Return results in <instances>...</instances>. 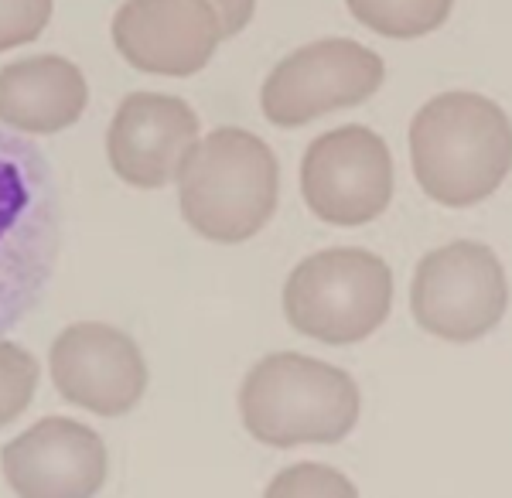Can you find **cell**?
I'll return each instance as SVG.
<instances>
[{
    "instance_id": "1",
    "label": "cell",
    "mask_w": 512,
    "mask_h": 498,
    "mask_svg": "<svg viewBox=\"0 0 512 498\" xmlns=\"http://www.w3.org/2000/svg\"><path fill=\"white\" fill-rule=\"evenodd\" d=\"M414 178L437 205L468 209L502 188L512 171V120L482 93L434 96L410 123Z\"/></svg>"
},
{
    "instance_id": "2",
    "label": "cell",
    "mask_w": 512,
    "mask_h": 498,
    "mask_svg": "<svg viewBox=\"0 0 512 498\" xmlns=\"http://www.w3.org/2000/svg\"><path fill=\"white\" fill-rule=\"evenodd\" d=\"M62 249L59 185L35 140L0 130V338L41 304Z\"/></svg>"
},
{
    "instance_id": "3",
    "label": "cell",
    "mask_w": 512,
    "mask_h": 498,
    "mask_svg": "<svg viewBox=\"0 0 512 498\" xmlns=\"http://www.w3.org/2000/svg\"><path fill=\"white\" fill-rule=\"evenodd\" d=\"M362 396L338 365L301 352L260 359L239 389V417L253 441L267 447L338 444L355 430Z\"/></svg>"
},
{
    "instance_id": "4",
    "label": "cell",
    "mask_w": 512,
    "mask_h": 498,
    "mask_svg": "<svg viewBox=\"0 0 512 498\" xmlns=\"http://www.w3.org/2000/svg\"><path fill=\"white\" fill-rule=\"evenodd\" d=\"M280 168L260 137L222 127L188 151L178 171L181 215L212 243H246L277 212Z\"/></svg>"
},
{
    "instance_id": "5",
    "label": "cell",
    "mask_w": 512,
    "mask_h": 498,
    "mask_svg": "<svg viewBox=\"0 0 512 498\" xmlns=\"http://www.w3.org/2000/svg\"><path fill=\"white\" fill-rule=\"evenodd\" d=\"M393 307V273L369 249H321L291 270L284 314L294 331L325 345H355L383 328Z\"/></svg>"
},
{
    "instance_id": "6",
    "label": "cell",
    "mask_w": 512,
    "mask_h": 498,
    "mask_svg": "<svg viewBox=\"0 0 512 498\" xmlns=\"http://www.w3.org/2000/svg\"><path fill=\"white\" fill-rule=\"evenodd\" d=\"M506 307V270L485 243L458 239L417 263L410 314L427 335L458 345L478 342L506 318Z\"/></svg>"
},
{
    "instance_id": "7",
    "label": "cell",
    "mask_w": 512,
    "mask_h": 498,
    "mask_svg": "<svg viewBox=\"0 0 512 498\" xmlns=\"http://www.w3.org/2000/svg\"><path fill=\"white\" fill-rule=\"evenodd\" d=\"M386 65L373 48L352 38H321L297 48L270 69L260 106L274 127H304L332 110H349L373 99Z\"/></svg>"
},
{
    "instance_id": "8",
    "label": "cell",
    "mask_w": 512,
    "mask_h": 498,
    "mask_svg": "<svg viewBox=\"0 0 512 498\" xmlns=\"http://www.w3.org/2000/svg\"><path fill=\"white\" fill-rule=\"evenodd\" d=\"M301 195L328 226H366L393 198V157L386 140L349 123L311 140L301 161Z\"/></svg>"
},
{
    "instance_id": "9",
    "label": "cell",
    "mask_w": 512,
    "mask_h": 498,
    "mask_svg": "<svg viewBox=\"0 0 512 498\" xmlns=\"http://www.w3.org/2000/svg\"><path fill=\"white\" fill-rule=\"evenodd\" d=\"M55 389L96 417H123L147 389V362L127 331L99 321L69 325L52 342Z\"/></svg>"
},
{
    "instance_id": "10",
    "label": "cell",
    "mask_w": 512,
    "mask_h": 498,
    "mask_svg": "<svg viewBox=\"0 0 512 498\" xmlns=\"http://www.w3.org/2000/svg\"><path fill=\"white\" fill-rule=\"evenodd\" d=\"M222 38V21L209 0H127L113 18L117 52L151 76H195Z\"/></svg>"
},
{
    "instance_id": "11",
    "label": "cell",
    "mask_w": 512,
    "mask_h": 498,
    "mask_svg": "<svg viewBox=\"0 0 512 498\" xmlns=\"http://www.w3.org/2000/svg\"><path fill=\"white\" fill-rule=\"evenodd\" d=\"M0 468L18 498H93L106 481V444L86 423L45 417L0 451Z\"/></svg>"
},
{
    "instance_id": "12",
    "label": "cell",
    "mask_w": 512,
    "mask_h": 498,
    "mask_svg": "<svg viewBox=\"0 0 512 498\" xmlns=\"http://www.w3.org/2000/svg\"><path fill=\"white\" fill-rule=\"evenodd\" d=\"M198 116L178 96L134 93L120 103L106 134V157L134 188H164L178 181L188 151L198 144Z\"/></svg>"
},
{
    "instance_id": "13",
    "label": "cell",
    "mask_w": 512,
    "mask_h": 498,
    "mask_svg": "<svg viewBox=\"0 0 512 498\" xmlns=\"http://www.w3.org/2000/svg\"><path fill=\"white\" fill-rule=\"evenodd\" d=\"M86 103V76L69 58L35 55L0 69V123L21 134H59L79 123Z\"/></svg>"
},
{
    "instance_id": "14",
    "label": "cell",
    "mask_w": 512,
    "mask_h": 498,
    "mask_svg": "<svg viewBox=\"0 0 512 498\" xmlns=\"http://www.w3.org/2000/svg\"><path fill=\"white\" fill-rule=\"evenodd\" d=\"M362 28L383 38H424L451 18L454 0H345Z\"/></svg>"
},
{
    "instance_id": "15",
    "label": "cell",
    "mask_w": 512,
    "mask_h": 498,
    "mask_svg": "<svg viewBox=\"0 0 512 498\" xmlns=\"http://www.w3.org/2000/svg\"><path fill=\"white\" fill-rule=\"evenodd\" d=\"M38 362L21 345L0 338V427L14 423L35 400Z\"/></svg>"
},
{
    "instance_id": "16",
    "label": "cell",
    "mask_w": 512,
    "mask_h": 498,
    "mask_svg": "<svg viewBox=\"0 0 512 498\" xmlns=\"http://www.w3.org/2000/svg\"><path fill=\"white\" fill-rule=\"evenodd\" d=\"M263 498H359L355 485L328 464H291L267 485Z\"/></svg>"
},
{
    "instance_id": "17",
    "label": "cell",
    "mask_w": 512,
    "mask_h": 498,
    "mask_svg": "<svg viewBox=\"0 0 512 498\" xmlns=\"http://www.w3.org/2000/svg\"><path fill=\"white\" fill-rule=\"evenodd\" d=\"M52 18V0H0V52L31 45Z\"/></svg>"
},
{
    "instance_id": "18",
    "label": "cell",
    "mask_w": 512,
    "mask_h": 498,
    "mask_svg": "<svg viewBox=\"0 0 512 498\" xmlns=\"http://www.w3.org/2000/svg\"><path fill=\"white\" fill-rule=\"evenodd\" d=\"M209 4H212V11L219 14L222 35L226 38L239 35V31L253 21V11H256V0H209Z\"/></svg>"
}]
</instances>
